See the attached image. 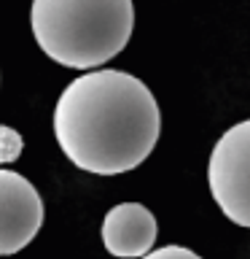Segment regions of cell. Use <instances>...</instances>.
<instances>
[{
    "mask_svg": "<svg viewBox=\"0 0 250 259\" xmlns=\"http://www.w3.org/2000/svg\"><path fill=\"white\" fill-rule=\"evenodd\" d=\"M161 111L145 81L127 70H89L62 89L54 108V138L84 173L121 176L156 149Z\"/></svg>",
    "mask_w": 250,
    "mask_h": 259,
    "instance_id": "cell-1",
    "label": "cell"
},
{
    "mask_svg": "<svg viewBox=\"0 0 250 259\" xmlns=\"http://www.w3.org/2000/svg\"><path fill=\"white\" fill-rule=\"evenodd\" d=\"M32 38L48 60L94 70L127 49L135 30L132 0H32Z\"/></svg>",
    "mask_w": 250,
    "mask_h": 259,
    "instance_id": "cell-2",
    "label": "cell"
},
{
    "mask_svg": "<svg viewBox=\"0 0 250 259\" xmlns=\"http://www.w3.org/2000/svg\"><path fill=\"white\" fill-rule=\"evenodd\" d=\"M207 186L221 213L250 230V119L231 124L215 141L207 162Z\"/></svg>",
    "mask_w": 250,
    "mask_h": 259,
    "instance_id": "cell-3",
    "label": "cell"
},
{
    "mask_svg": "<svg viewBox=\"0 0 250 259\" xmlns=\"http://www.w3.org/2000/svg\"><path fill=\"white\" fill-rule=\"evenodd\" d=\"M43 224V200L22 173L0 167V256L27 248Z\"/></svg>",
    "mask_w": 250,
    "mask_h": 259,
    "instance_id": "cell-4",
    "label": "cell"
},
{
    "mask_svg": "<svg viewBox=\"0 0 250 259\" xmlns=\"http://www.w3.org/2000/svg\"><path fill=\"white\" fill-rule=\"evenodd\" d=\"M100 238L108 254L118 259H140L153 251L159 222L143 202H118L105 213Z\"/></svg>",
    "mask_w": 250,
    "mask_h": 259,
    "instance_id": "cell-5",
    "label": "cell"
},
{
    "mask_svg": "<svg viewBox=\"0 0 250 259\" xmlns=\"http://www.w3.org/2000/svg\"><path fill=\"white\" fill-rule=\"evenodd\" d=\"M22 149H24L22 135L16 133L14 127L0 124V165H11V162H16Z\"/></svg>",
    "mask_w": 250,
    "mask_h": 259,
    "instance_id": "cell-6",
    "label": "cell"
},
{
    "mask_svg": "<svg viewBox=\"0 0 250 259\" xmlns=\"http://www.w3.org/2000/svg\"><path fill=\"white\" fill-rule=\"evenodd\" d=\"M140 259H202L197 251L185 248V246H161L156 251H148L145 256Z\"/></svg>",
    "mask_w": 250,
    "mask_h": 259,
    "instance_id": "cell-7",
    "label": "cell"
}]
</instances>
